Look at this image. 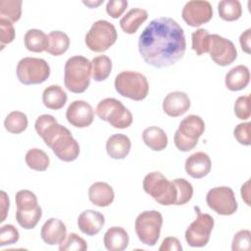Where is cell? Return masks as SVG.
<instances>
[{"label":"cell","mask_w":251,"mask_h":251,"mask_svg":"<svg viewBox=\"0 0 251 251\" xmlns=\"http://www.w3.org/2000/svg\"><path fill=\"white\" fill-rule=\"evenodd\" d=\"M1 212H2V215H1V219H0V222L3 223L6 219V216H7V213H8V210H9V205H10V201H9V197L7 196L6 192L5 191H1Z\"/></svg>","instance_id":"cell-46"},{"label":"cell","mask_w":251,"mask_h":251,"mask_svg":"<svg viewBox=\"0 0 251 251\" xmlns=\"http://www.w3.org/2000/svg\"><path fill=\"white\" fill-rule=\"evenodd\" d=\"M218 12L220 18L224 21L233 22L241 17L242 8L237 0H223L218 4Z\"/></svg>","instance_id":"cell-31"},{"label":"cell","mask_w":251,"mask_h":251,"mask_svg":"<svg viewBox=\"0 0 251 251\" xmlns=\"http://www.w3.org/2000/svg\"><path fill=\"white\" fill-rule=\"evenodd\" d=\"M186 49L182 27L172 18L152 20L138 40V51L146 64L165 68L180 60Z\"/></svg>","instance_id":"cell-1"},{"label":"cell","mask_w":251,"mask_h":251,"mask_svg":"<svg viewBox=\"0 0 251 251\" xmlns=\"http://www.w3.org/2000/svg\"><path fill=\"white\" fill-rule=\"evenodd\" d=\"M159 250L160 251H181L182 246L176 237L169 236L163 240L161 246L159 247Z\"/></svg>","instance_id":"cell-44"},{"label":"cell","mask_w":251,"mask_h":251,"mask_svg":"<svg viewBox=\"0 0 251 251\" xmlns=\"http://www.w3.org/2000/svg\"><path fill=\"white\" fill-rule=\"evenodd\" d=\"M176 184L177 196L175 205H183L190 201L193 195V187L189 181L184 178H176L173 180Z\"/></svg>","instance_id":"cell-36"},{"label":"cell","mask_w":251,"mask_h":251,"mask_svg":"<svg viewBox=\"0 0 251 251\" xmlns=\"http://www.w3.org/2000/svg\"><path fill=\"white\" fill-rule=\"evenodd\" d=\"M126 0H111L108 1L106 5V12L107 14L112 17L113 19H117L123 15L127 7Z\"/></svg>","instance_id":"cell-43"},{"label":"cell","mask_w":251,"mask_h":251,"mask_svg":"<svg viewBox=\"0 0 251 251\" xmlns=\"http://www.w3.org/2000/svg\"><path fill=\"white\" fill-rule=\"evenodd\" d=\"M67 99V93L60 85L57 84L46 87L42 93V102L44 106L51 110H59L63 108Z\"/></svg>","instance_id":"cell-27"},{"label":"cell","mask_w":251,"mask_h":251,"mask_svg":"<svg viewBox=\"0 0 251 251\" xmlns=\"http://www.w3.org/2000/svg\"><path fill=\"white\" fill-rule=\"evenodd\" d=\"M86 249V241L75 232L70 233L66 239L59 244L60 251H84Z\"/></svg>","instance_id":"cell-37"},{"label":"cell","mask_w":251,"mask_h":251,"mask_svg":"<svg viewBox=\"0 0 251 251\" xmlns=\"http://www.w3.org/2000/svg\"><path fill=\"white\" fill-rule=\"evenodd\" d=\"M92 78L95 81H103L108 78L112 71V61L106 55L94 57L91 61Z\"/></svg>","instance_id":"cell-30"},{"label":"cell","mask_w":251,"mask_h":251,"mask_svg":"<svg viewBox=\"0 0 251 251\" xmlns=\"http://www.w3.org/2000/svg\"><path fill=\"white\" fill-rule=\"evenodd\" d=\"M250 240L251 232L248 229H241L237 231L232 239L231 249L232 251H241V250H250Z\"/></svg>","instance_id":"cell-39"},{"label":"cell","mask_w":251,"mask_h":251,"mask_svg":"<svg viewBox=\"0 0 251 251\" xmlns=\"http://www.w3.org/2000/svg\"><path fill=\"white\" fill-rule=\"evenodd\" d=\"M91 75V62L83 56H73L65 64V86L71 92L82 93L89 86Z\"/></svg>","instance_id":"cell-3"},{"label":"cell","mask_w":251,"mask_h":251,"mask_svg":"<svg viewBox=\"0 0 251 251\" xmlns=\"http://www.w3.org/2000/svg\"><path fill=\"white\" fill-rule=\"evenodd\" d=\"M211 159L204 152H196L191 154L185 160V171L188 176L193 178H202L211 171Z\"/></svg>","instance_id":"cell-19"},{"label":"cell","mask_w":251,"mask_h":251,"mask_svg":"<svg viewBox=\"0 0 251 251\" xmlns=\"http://www.w3.org/2000/svg\"><path fill=\"white\" fill-rule=\"evenodd\" d=\"M250 95L239 96L234 103V114L240 120L250 118Z\"/></svg>","instance_id":"cell-40"},{"label":"cell","mask_w":251,"mask_h":251,"mask_svg":"<svg viewBox=\"0 0 251 251\" xmlns=\"http://www.w3.org/2000/svg\"><path fill=\"white\" fill-rule=\"evenodd\" d=\"M16 220L18 224L25 228L35 227L42 216V210L37 203L36 195L27 189L20 190L16 193Z\"/></svg>","instance_id":"cell-5"},{"label":"cell","mask_w":251,"mask_h":251,"mask_svg":"<svg viewBox=\"0 0 251 251\" xmlns=\"http://www.w3.org/2000/svg\"><path fill=\"white\" fill-rule=\"evenodd\" d=\"M206 202L210 209L223 216L234 214L238 207L234 192L228 186H218L210 189L206 196Z\"/></svg>","instance_id":"cell-13"},{"label":"cell","mask_w":251,"mask_h":251,"mask_svg":"<svg viewBox=\"0 0 251 251\" xmlns=\"http://www.w3.org/2000/svg\"><path fill=\"white\" fill-rule=\"evenodd\" d=\"M143 189L161 205H175L177 191L174 181L169 180L159 172H152L143 179Z\"/></svg>","instance_id":"cell-4"},{"label":"cell","mask_w":251,"mask_h":251,"mask_svg":"<svg viewBox=\"0 0 251 251\" xmlns=\"http://www.w3.org/2000/svg\"><path fill=\"white\" fill-rule=\"evenodd\" d=\"M142 140L153 151H162L168 145L166 132L158 126L146 127L142 132Z\"/></svg>","instance_id":"cell-26"},{"label":"cell","mask_w":251,"mask_h":251,"mask_svg":"<svg viewBox=\"0 0 251 251\" xmlns=\"http://www.w3.org/2000/svg\"><path fill=\"white\" fill-rule=\"evenodd\" d=\"M249 194H250L249 193V181H246L241 186V196L247 205H250L249 204Z\"/></svg>","instance_id":"cell-47"},{"label":"cell","mask_w":251,"mask_h":251,"mask_svg":"<svg viewBox=\"0 0 251 251\" xmlns=\"http://www.w3.org/2000/svg\"><path fill=\"white\" fill-rule=\"evenodd\" d=\"M68 122L75 127H87L94 120V110L83 100H75L70 104L66 112Z\"/></svg>","instance_id":"cell-16"},{"label":"cell","mask_w":251,"mask_h":251,"mask_svg":"<svg viewBox=\"0 0 251 251\" xmlns=\"http://www.w3.org/2000/svg\"><path fill=\"white\" fill-rule=\"evenodd\" d=\"M27 117L25 114L20 111H13L6 117L4 126L8 132L19 134L25 130L27 127Z\"/></svg>","instance_id":"cell-34"},{"label":"cell","mask_w":251,"mask_h":251,"mask_svg":"<svg viewBox=\"0 0 251 251\" xmlns=\"http://www.w3.org/2000/svg\"><path fill=\"white\" fill-rule=\"evenodd\" d=\"M103 3V0H99V1H83V4L84 5H86V6H88V7H90V8H94V7H97V6H99L100 4H102Z\"/></svg>","instance_id":"cell-48"},{"label":"cell","mask_w":251,"mask_h":251,"mask_svg":"<svg viewBox=\"0 0 251 251\" xmlns=\"http://www.w3.org/2000/svg\"><path fill=\"white\" fill-rule=\"evenodd\" d=\"M25 160L29 169L38 172L47 170L50 162L48 155L43 150L38 148L29 149L25 154Z\"/></svg>","instance_id":"cell-32"},{"label":"cell","mask_w":251,"mask_h":251,"mask_svg":"<svg viewBox=\"0 0 251 251\" xmlns=\"http://www.w3.org/2000/svg\"><path fill=\"white\" fill-rule=\"evenodd\" d=\"M15 39V28L9 21L0 19V43L1 49Z\"/></svg>","instance_id":"cell-41"},{"label":"cell","mask_w":251,"mask_h":251,"mask_svg":"<svg viewBox=\"0 0 251 251\" xmlns=\"http://www.w3.org/2000/svg\"><path fill=\"white\" fill-rule=\"evenodd\" d=\"M250 126L251 123H241L238 124L234 130H233V135L235 139L243 145H250L251 144V135H250Z\"/></svg>","instance_id":"cell-42"},{"label":"cell","mask_w":251,"mask_h":251,"mask_svg":"<svg viewBox=\"0 0 251 251\" xmlns=\"http://www.w3.org/2000/svg\"><path fill=\"white\" fill-rule=\"evenodd\" d=\"M96 115L103 121L109 123L113 127L124 129L132 123V115L124 104L116 98H105L101 100L95 109Z\"/></svg>","instance_id":"cell-8"},{"label":"cell","mask_w":251,"mask_h":251,"mask_svg":"<svg viewBox=\"0 0 251 251\" xmlns=\"http://www.w3.org/2000/svg\"><path fill=\"white\" fill-rule=\"evenodd\" d=\"M205 123L199 116L188 115L179 124L175 132L174 142L176 147L182 152L193 149L198 142V138L204 133Z\"/></svg>","instance_id":"cell-7"},{"label":"cell","mask_w":251,"mask_h":251,"mask_svg":"<svg viewBox=\"0 0 251 251\" xmlns=\"http://www.w3.org/2000/svg\"><path fill=\"white\" fill-rule=\"evenodd\" d=\"M115 89L126 98L134 101H141L146 98L149 92V84L145 75L132 71L120 73L115 78Z\"/></svg>","instance_id":"cell-6"},{"label":"cell","mask_w":251,"mask_h":251,"mask_svg":"<svg viewBox=\"0 0 251 251\" xmlns=\"http://www.w3.org/2000/svg\"><path fill=\"white\" fill-rule=\"evenodd\" d=\"M20 238L19 230L13 225H4L0 228V246L15 244Z\"/></svg>","instance_id":"cell-38"},{"label":"cell","mask_w":251,"mask_h":251,"mask_svg":"<svg viewBox=\"0 0 251 251\" xmlns=\"http://www.w3.org/2000/svg\"><path fill=\"white\" fill-rule=\"evenodd\" d=\"M250 81L249 69L244 65H238L226 75V86L230 91H239L245 88Z\"/></svg>","instance_id":"cell-23"},{"label":"cell","mask_w":251,"mask_h":251,"mask_svg":"<svg viewBox=\"0 0 251 251\" xmlns=\"http://www.w3.org/2000/svg\"><path fill=\"white\" fill-rule=\"evenodd\" d=\"M129 242L126 230L121 226H112L104 234V245L109 251H123Z\"/></svg>","instance_id":"cell-24"},{"label":"cell","mask_w":251,"mask_h":251,"mask_svg":"<svg viewBox=\"0 0 251 251\" xmlns=\"http://www.w3.org/2000/svg\"><path fill=\"white\" fill-rule=\"evenodd\" d=\"M118 38L116 27L106 20L96 21L85 35V44L93 52H104L115 44Z\"/></svg>","instance_id":"cell-9"},{"label":"cell","mask_w":251,"mask_h":251,"mask_svg":"<svg viewBox=\"0 0 251 251\" xmlns=\"http://www.w3.org/2000/svg\"><path fill=\"white\" fill-rule=\"evenodd\" d=\"M21 0H1L0 1V19L16 23L22 16Z\"/></svg>","instance_id":"cell-33"},{"label":"cell","mask_w":251,"mask_h":251,"mask_svg":"<svg viewBox=\"0 0 251 251\" xmlns=\"http://www.w3.org/2000/svg\"><path fill=\"white\" fill-rule=\"evenodd\" d=\"M105 224L104 216L94 210L83 211L77 219V226L79 230L89 236L97 234Z\"/></svg>","instance_id":"cell-20"},{"label":"cell","mask_w":251,"mask_h":251,"mask_svg":"<svg viewBox=\"0 0 251 251\" xmlns=\"http://www.w3.org/2000/svg\"><path fill=\"white\" fill-rule=\"evenodd\" d=\"M210 38L211 34L205 28H198L192 32V49L196 52L198 56H201L209 52Z\"/></svg>","instance_id":"cell-35"},{"label":"cell","mask_w":251,"mask_h":251,"mask_svg":"<svg viewBox=\"0 0 251 251\" xmlns=\"http://www.w3.org/2000/svg\"><path fill=\"white\" fill-rule=\"evenodd\" d=\"M40 236L42 240L49 245L60 244L67 237V227L61 220L51 218L42 226Z\"/></svg>","instance_id":"cell-18"},{"label":"cell","mask_w":251,"mask_h":251,"mask_svg":"<svg viewBox=\"0 0 251 251\" xmlns=\"http://www.w3.org/2000/svg\"><path fill=\"white\" fill-rule=\"evenodd\" d=\"M130 147V139L126 135L121 133L113 134L106 142V151L108 155L116 160L125 159L128 155Z\"/></svg>","instance_id":"cell-22"},{"label":"cell","mask_w":251,"mask_h":251,"mask_svg":"<svg viewBox=\"0 0 251 251\" xmlns=\"http://www.w3.org/2000/svg\"><path fill=\"white\" fill-rule=\"evenodd\" d=\"M162 225L163 217L158 211L152 210L140 213L135 220L134 228L141 243L154 246L160 237Z\"/></svg>","instance_id":"cell-11"},{"label":"cell","mask_w":251,"mask_h":251,"mask_svg":"<svg viewBox=\"0 0 251 251\" xmlns=\"http://www.w3.org/2000/svg\"><path fill=\"white\" fill-rule=\"evenodd\" d=\"M190 108V99L185 92L174 91L169 93L163 101L164 112L173 118L185 114Z\"/></svg>","instance_id":"cell-17"},{"label":"cell","mask_w":251,"mask_h":251,"mask_svg":"<svg viewBox=\"0 0 251 251\" xmlns=\"http://www.w3.org/2000/svg\"><path fill=\"white\" fill-rule=\"evenodd\" d=\"M208 53L211 59L222 67L230 65L237 57V51L232 41L219 34H211Z\"/></svg>","instance_id":"cell-14"},{"label":"cell","mask_w":251,"mask_h":251,"mask_svg":"<svg viewBox=\"0 0 251 251\" xmlns=\"http://www.w3.org/2000/svg\"><path fill=\"white\" fill-rule=\"evenodd\" d=\"M37 134L52 149L56 157L64 162L75 161L79 155V145L71 131L58 124L51 115L39 116L34 125Z\"/></svg>","instance_id":"cell-2"},{"label":"cell","mask_w":251,"mask_h":251,"mask_svg":"<svg viewBox=\"0 0 251 251\" xmlns=\"http://www.w3.org/2000/svg\"><path fill=\"white\" fill-rule=\"evenodd\" d=\"M195 210L197 216L185 230V240L191 247H203L207 245L210 239L214 219L209 214L201 213L198 207H195Z\"/></svg>","instance_id":"cell-12"},{"label":"cell","mask_w":251,"mask_h":251,"mask_svg":"<svg viewBox=\"0 0 251 251\" xmlns=\"http://www.w3.org/2000/svg\"><path fill=\"white\" fill-rule=\"evenodd\" d=\"M25 46L28 51L40 53L46 51L49 45V38L42 30L31 28L28 29L24 37Z\"/></svg>","instance_id":"cell-28"},{"label":"cell","mask_w":251,"mask_h":251,"mask_svg":"<svg viewBox=\"0 0 251 251\" xmlns=\"http://www.w3.org/2000/svg\"><path fill=\"white\" fill-rule=\"evenodd\" d=\"M148 13L146 10L133 8L129 10L120 21L121 28L128 34L135 33L139 26L147 20Z\"/></svg>","instance_id":"cell-25"},{"label":"cell","mask_w":251,"mask_h":251,"mask_svg":"<svg viewBox=\"0 0 251 251\" xmlns=\"http://www.w3.org/2000/svg\"><path fill=\"white\" fill-rule=\"evenodd\" d=\"M49 38V45L46 50L49 54L53 56H60L63 55L70 46V38L69 36L60 30L51 31L48 34Z\"/></svg>","instance_id":"cell-29"},{"label":"cell","mask_w":251,"mask_h":251,"mask_svg":"<svg viewBox=\"0 0 251 251\" xmlns=\"http://www.w3.org/2000/svg\"><path fill=\"white\" fill-rule=\"evenodd\" d=\"M88 198L92 204L98 207H107L114 201L115 193L107 182H94L88 189Z\"/></svg>","instance_id":"cell-21"},{"label":"cell","mask_w":251,"mask_h":251,"mask_svg":"<svg viewBox=\"0 0 251 251\" xmlns=\"http://www.w3.org/2000/svg\"><path fill=\"white\" fill-rule=\"evenodd\" d=\"M250 41H251V28H247L245 31H243L239 37V42L242 50L250 54L251 53V47H250Z\"/></svg>","instance_id":"cell-45"},{"label":"cell","mask_w":251,"mask_h":251,"mask_svg":"<svg viewBox=\"0 0 251 251\" xmlns=\"http://www.w3.org/2000/svg\"><path fill=\"white\" fill-rule=\"evenodd\" d=\"M181 17L188 25L200 26L212 19L213 8L208 1H188L181 11Z\"/></svg>","instance_id":"cell-15"},{"label":"cell","mask_w":251,"mask_h":251,"mask_svg":"<svg viewBox=\"0 0 251 251\" xmlns=\"http://www.w3.org/2000/svg\"><path fill=\"white\" fill-rule=\"evenodd\" d=\"M16 74L20 82L25 85L39 84L49 77L50 67L41 58L25 57L18 63Z\"/></svg>","instance_id":"cell-10"}]
</instances>
